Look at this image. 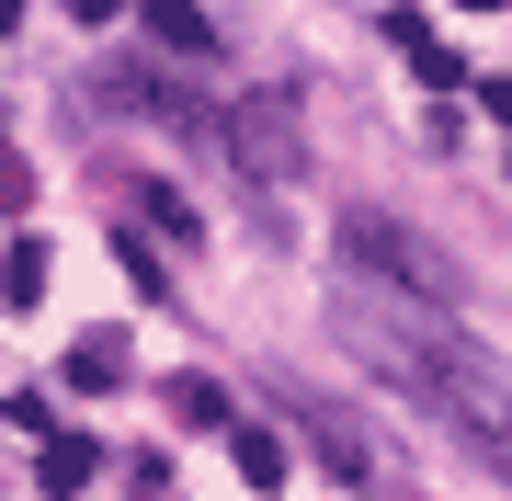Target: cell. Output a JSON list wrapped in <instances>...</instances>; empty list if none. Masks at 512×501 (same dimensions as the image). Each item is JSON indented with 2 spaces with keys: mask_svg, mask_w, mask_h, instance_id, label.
<instances>
[{
  "mask_svg": "<svg viewBox=\"0 0 512 501\" xmlns=\"http://www.w3.org/2000/svg\"><path fill=\"white\" fill-rule=\"evenodd\" d=\"M342 251L365 262V274H387L399 297H421V308H444V297H456V274H444V262L421 251V240H410L399 217H342Z\"/></svg>",
  "mask_w": 512,
  "mask_h": 501,
  "instance_id": "cell-1",
  "label": "cell"
},
{
  "mask_svg": "<svg viewBox=\"0 0 512 501\" xmlns=\"http://www.w3.org/2000/svg\"><path fill=\"white\" fill-rule=\"evenodd\" d=\"M228 160L251 171V183H285V171H296V137H285V114H274V103H239V114H228Z\"/></svg>",
  "mask_w": 512,
  "mask_h": 501,
  "instance_id": "cell-2",
  "label": "cell"
},
{
  "mask_svg": "<svg viewBox=\"0 0 512 501\" xmlns=\"http://www.w3.org/2000/svg\"><path fill=\"white\" fill-rule=\"evenodd\" d=\"M137 12H148V35H160V57H183V69H194V57H217L205 0H137Z\"/></svg>",
  "mask_w": 512,
  "mask_h": 501,
  "instance_id": "cell-3",
  "label": "cell"
},
{
  "mask_svg": "<svg viewBox=\"0 0 512 501\" xmlns=\"http://www.w3.org/2000/svg\"><path fill=\"white\" fill-rule=\"evenodd\" d=\"M228 456H239V479H251L262 501L285 490V433H274V422H228Z\"/></svg>",
  "mask_w": 512,
  "mask_h": 501,
  "instance_id": "cell-4",
  "label": "cell"
},
{
  "mask_svg": "<svg viewBox=\"0 0 512 501\" xmlns=\"http://www.w3.org/2000/svg\"><path fill=\"white\" fill-rule=\"evenodd\" d=\"M387 46H399V57H410L421 80H444V92H456V46H444V35H433L421 12H387Z\"/></svg>",
  "mask_w": 512,
  "mask_h": 501,
  "instance_id": "cell-5",
  "label": "cell"
},
{
  "mask_svg": "<svg viewBox=\"0 0 512 501\" xmlns=\"http://www.w3.org/2000/svg\"><path fill=\"white\" fill-rule=\"evenodd\" d=\"M92 467H103V456H92V433H46V456H35V490H46V501H69L80 479H92Z\"/></svg>",
  "mask_w": 512,
  "mask_h": 501,
  "instance_id": "cell-6",
  "label": "cell"
},
{
  "mask_svg": "<svg viewBox=\"0 0 512 501\" xmlns=\"http://www.w3.org/2000/svg\"><path fill=\"white\" fill-rule=\"evenodd\" d=\"M171 422L183 433H228V388L217 376H171Z\"/></svg>",
  "mask_w": 512,
  "mask_h": 501,
  "instance_id": "cell-7",
  "label": "cell"
},
{
  "mask_svg": "<svg viewBox=\"0 0 512 501\" xmlns=\"http://www.w3.org/2000/svg\"><path fill=\"white\" fill-rule=\"evenodd\" d=\"M0 297H12V308L46 297V240H12V251H0Z\"/></svg>",
  "mask_w": 512,
  "mask_h": 501,
  "instance_id": "cell-8",
  "label": "cell"
},
{
  "mask_svg": "<svg viewBox=\"0 0 512 501\" xmlns=\"http://www.w3.org/2000/svg\"><path fill=\"white\" fill-rule=\"evenodd\" d=\"M114 376H126V342H114V331H92L69 353V388H114Z\"/></svg>",
  "mask_w": 512,
  "mask_h": 501,
  "instance_id": "cell-9",
  "label": "cell"
},
{
  "mask_svg": "<svg viewBox=\"0 0 512 501\" xmlns=\"http://www.w3.org/2000/svg\"><path fill=\"white\" fill-rule=\"evenodd\" d=\"M137 205H148V217L171 228V240H194V205H183V194H160V183H137Z\"/></svg>",
  "mask_w": 512,
  "mask_h": 501,
  "instance_id": "cell-10",
  "label": "cell"
},
{
  "mask_svg": "<svg viewBox=\"0 0 512 501\" xmlns=\"http://www.w3.org/2000/svg\"><path fill=\"white\" fill-rule=\"evenodd\" d=\"M114 12H126V0H69V23H114Z\"/></svg>",
  "mask_w": 512,
  "mask_h": 501,
  "instance_id": "cell-11",
  "label": "cell"
},
{
  "mask_svg": "<svg viewBox=\"0 0 512 501\" xmlns=\"http://www.w3.org/2000/svg\"><path fill=\"white\" fill-rule=\"evenodd\" d=\"M0 205H23V160L12 149H0Z\"/></svg>",
  "mask_w": 512,
  "mask_h": 501,
  "instance_id": "cell-12",
  "label": "cell"
},
{
  "mask_svg": "<svg viewBox=\"0 0 512 501\" xmlns=\"http://www.w3.org/2000/svg\"><path fill=\"white\" fill-rule=\"evenodd\" d=\"M12 23H23V0H0V35H12Z\"/></svg>",
  "mask_w": 512,
  "mask_h": 501,
  "instance_id": "cell-13",
  "label": "cell"
},
{
  "mask_svg": "<svg viewBox=\"0 0 512 501\" xmlns=\"http://www.w3.org/2000/svg\"><path fill=\"white\" fill-rule=\"evenodd\" d=\"M467 12H512V0H467Z\"/></svg>",
  "mask_w": 512,
  "mask_h": 501,
  "instance_id": "cell-14",
  "label": "cell"
}]
</instances>
